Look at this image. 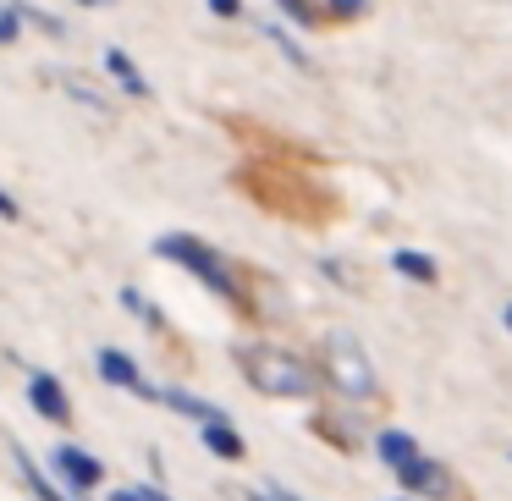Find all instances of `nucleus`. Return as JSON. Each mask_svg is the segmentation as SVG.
Segmentation results:
<instances>
[{"label":"nucleus","instance_id":"nucleus-1","mask_svg":"<svg viewBox=\"0 0 512 501\" xmlns=\"http://www.w3.org/2000/svg\"><path fill=\"white\" fill-rule=\"evenodd\" d=\"M237 369L265 397H314L320 391V369L287 347H237Z\"/></svg>","mask_w":512,"mask_h":501},{"label":"nucleus","instance_id":"nucleus-2","mask_svg":"<svg viewBox=\"0 0 512 501\" xmlns=\"http://www.w3.org/2000/svg\"><path fill=\"white\" fill-rule=\"evenodd\" d=\"M155 254L171 259V265H182V270H193V276H199L204 287L215 292V298L232 303V309H248V292H243V281L232 276V265H226V259L215 254L210 243H199L193 232H166V237H155Z\"/></svg>","mask_w":512,"mask_h":501},{"label":"nucleus","instance_id":"nucleus-3","mask_svg":"<svg viewBox=\"0 0 512 501\" xmlns=\"http://www.w3.org/2000/svg\"><path fill=\"white\" fill-rule=\"evenodd\" d=\"M320 375H325V386H331L336 397H347V402H369V397L380 391L369 353H364V347H358L347 331L325 336V364H320Z\"/></svg>","mask_w":512,"mask_h":501},{"label":"nucleus","instance_id":"nucleus-4","mask_svg":"<svg viewBox=\"0 0 512 501\" xmlns=\"http://www.w3.org/2000/svg\"><path fill=\"white\" fill-rule=\"evenodd\" d=\"M50 474L67 485V496L78 501V496H89L94 485L105 479V463L94 452H83V446H72V441H61L56 452H50Z\"/></svg>","mask_w":512,"mask_h":501},{"label":"nucleus","instance_id":"nucleus-5","mask_svg":"<svg viewBox=\"0 0 512 501\" xmlns=\"http://www.w3.org/2000/svg\"><path fill=\"white\" fill-rule=\"evenodd\" d=\"M397 485L408 490V501L413 496H430V501H452L457 496V485H452V474H446L441 463H435V457H413V463H402L397 468Z\"/></svg>","mask_w":512,"mask_h":501},{"label":"nucleus","instance_id":"nucleus-6","mask_svg":"<svg viewBox=\"0 0 512 501\" xmlns=\"http://www.w3.org/2000/svg\"><path fill=\"white\" fill-rule=\"evenodd\" d=\"M28 408H34L39 419H50V424H72L67 386H61L56 375H45V369H34V375H28Z\"/></svg>","mask_w":512,"mask_h":501},{"label":"nucleus","instance_id":"nucleus-7","mask_svg":"<svg viewBox=\"0 0 512 501\" xmlns=\"http://www.w3.org/2000/svg\"><path fill=\"white\" fill-rule=\"evenodd\" d=\"M100 380L105 386H122V391H133V397H155V386L144 380V369H138V358H127L122 347H100Z\"/></svg>","mask_w":512,"mask_h":501},{"label":"nucleus","instance_id":"nucleus-8","mask_svg":"<svg viewBox=\"0 0 512 501\" xmlns=\"http://www.w3.org/2000/svg\"><path fill=\"white\" fill-rule=\"evenodd\" d=\"M199 441H204V452L226 457V463H243V452H248V446H243V435L232 430V419H226V413H221V419H210V424H204V430H199Z\"/></svg>","mask_w":512,"mask_h":501},{"label":"nucleus","instance_id":"nucleus-9","mask_svg":"<svg viewBox=\"0 0 512 501\" xmlns=\"http://www.w3.org/2000/svg\"><path fill=\"white\" fill-rule=\"evenodd\" d=\"M155 402H166L171 413H182V419H199V424L221 419V408H215V402L193 397V391H182V386H155Z\"/></svg>","mask_w":512,"mask_h":501},{"label":"nucleus","instance_id":"nucleus-10","mask_svg":"<svg viewBox=\"0 0 512 501\" xmlns=\"http://www.w3.org/2000/svg\"><path fill=\"white\" fill-rule=\"evenodd\" d=\"M12 457H17V474H23V485H28V490H34V501H72V496H67V490H61V485H56V479H50V474H45V468H39V463H34V457H28V452H23V446H17V452H12Z\"/></svg>","mask_w":512,"mask_h":501},{"label":"nucleus","instance_id":"nucleus-11","mask_svg":"<svg viewBox=\"0 0 512 501\" xmlns=\"http://www.w3.org/2000/svg\"><path fill=\"white\" fill-rule=\"evenodd\" d=\"M105 72H111V78L122 83L133 100H149V78L133 67V56H127V50H105Z\"/></svg>","mask_w":512,"mask_h":501},{"label":"nucleus","instance_id":"nucleus-12","mask_svg":"<svg viewBox=\"0 0 512 501\" xmlns=\"http://www.w3.org/2000/svg\"><path fill=\"white\" fill-rule=\"evenodd\" d=\"M375 452H380V463L397 474L402 463H413V457H419V446H413L408 430H380V435H375Z\"/></svg>","mask_w":512,"mask_h":501},{"label":"nucleus","instance_id":"nucleus-13","mask_svg":"<svg viewBox=\"0 0 512 501\" xmlns=\"http://www.w3.org/2000/svg\"><path fill=\"white\" fill-rule=\"evenodd\" d=\"M391 270L408 276V281H419V287H430V281H435V259L419 254V248H397V254H391Z\"/></svg>","mask_w":512,"mask_h":501},{"label":"nucleus","instance_id":"nucleus-14","mask_svg":"<svg viewBox=\"0 0 512 501\" xmlns=\"http://www.w3.org/2000/svg\"><path fill=\"white\" fill-rule=\"evenodd\" d=\"M116 298H122V309H127V314H138V320H144L149 331H166V314H160V309H155V303H149L138 287H122Z\"/></svg>","mask_w":512,"mask_h":501},{"label":"nucleus","instance_id":"nucleus-15","mask_svg":"<svg viewBox=\"0 0 512 501\" xmlns=\"http://www.w3.org/2000/svg\"><path fill=\"white\" fill-rule=\"evenodd\" d=\"M265 39H270V45H276L287 61H292V67H309V50H298V45H292V34H287L281 23H265Z\"/></svg>","mask_w":512,"mask_h":501},{"label":"nucleus","instance_id":"nucleus-16","mask_svg":"<svg viewBox=\"0 0 512 501\" xmlns=\"http://www.w3.org/2000/svg\"><path fill=\"white\" fill-rule=\"evenodd\" d=\"M12 6H17V17H23V23H39L45 34H67V23H61L56 12H45V6H28V0H12Z\"/></svg>","mask_w":512,"mask_h":501},{"label":"nucleus","instance_id":"nucleus-17","mask_svg":"<svg viewBox=\"0 0 512 501\" xmlns=\"http://www.w3.org/2000/svg\"><path fill=\"white\" fill-rule=\"evenodd\" d=\"M281 12H287V23H298V28H314L320 23V6L314 0H276Z\"/></svg>","mask_w":512,"mask_h":501},{"label":"nucleus","instance_id":"nucleus-18","mask_svg":"<svg viewBox=\"0 0 512 501\" xmlns=\"http://www.w3.org/2000/svg\"><path fill=\"white\" fill-rule=\"evenodd\" d=\"M61 89H67L72 100H83L89 111H105V94H100V89H89V83H78V78H61Z\"/></svg>","mask_w":512,"mask_h":501},{"label":"nucleus","instance_id":"nucleus-19","mask_svg":"<svg viewBox=\"0 0 512 501\" xmlns=\"http://www.w3.org/2000/svg\"><path fill=\"white\" fill-rule=\"evenodd\" d=\"M320 12H331V17H342V23H347V17H364L369 12V0H325Z\"/></svg>","mask_w":512,"mask_h":501},{"label":"nucleus","instance_id":"nucleus-20","mask_svg":"<svg viewBox=\"0 0 512 501\" xmlns=\"http://www.w3.org/2000/svg\"><path fill=\"white\" fill-rule=\"evenodd\" d=\"M17 28H23V17H17V6H0V45H12Z\"/></svg>","mask_w":512,"mask_h":501},{"label":"nucleus","instance_id":"nucleus-21","mask_svg":"<svg viewBox=\"0 0 512 501\" xmlns=\"http://www.w3.org/2000/svg\"><path fill=\"white\" fill-rule=\"evenodd\" d=\"M210 12L215 17H237V12H243V0H210Z\"/></svg>","mask_w":512,"mask_h":501},{"label":"nucleus","instance_id":"nucleus-22","mask_svg":"<svg viewBox=\"0 0 512 501\" xmlns=\"http://www.w3.org/2000/svg\"><path fill=\"white\" fill-rule=\"evenodd\" d=\"M17 215H23V210H17V199H12L6 188H0V221H17Z\"/></svg>","mask_w":512,"mask_h":501},{"label":"nucleus","instance_id":"nucleus-23","mask_svg":"<svg viewBox=\"0 0 512 501\" xmlns=\"http://www.w3.org/2000/svg\"><path fill=\"white\" fill-rule=\"evenodd\" d=\"M111 501H144V485H122V490H111Z\"/></svg>","mask_w":512,"mask_h":501},{"label":"nucleus","instance_id":"nucleus-24","mask_svg":"<svg viewBox=\"0 0 512 501\" xmlns=\"http://www.w3.org/2000/svg\"><path fill=\"white\" fill-rule=\"evenodd\" d=\"M501 325H507V331H512V303H507V309H501Z\"/></svg>","mask_w":512,"mask_h":501},{"label":"nucleus","instance_id":"nucleus-25","mask_svg":"<svg viewBox=\"0 0 512 501\" xmlns=\"http://www.w3.org/2000/svg\"><path fill=\"white\" fill-rule=\"evenodd\" d=\"M78 6H111V0H78Z\"/></svg>","mask_w":512,"mask_h":501},{"label":"nucleus","instance_id":"nucleus-26","mask_svg":"<svg viewBox=\"0 0 512 501\" xmlns=\"http://www.w3.org/2000/svg\"><path fill=\"white\" fill-rule=\"evenodd\" d=\"M402 501H408V496H402Z\"/></svg>","mask_w":512,"mask_h":501},{"label":"nucleus","instance_id":"nucleus-27","mask_svg":"<svg viewBox=\"0 0 512 501\" xmlns=\"http://www.w3.org/2000/svg\"><path fill=\"white\" fill-rule=\"evenodd\" d=\"M507 457H512V452H507Z\"/></svg>","mask_w":512,"mask_h":501}]
</instances>
